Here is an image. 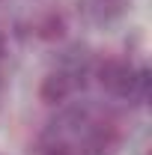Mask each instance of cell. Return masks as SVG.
Returning <instances> with one entry per match:
<instances>
[{
  "instance_id": "6da1fadb",
  "label": "cell",
  "mask_w": 152,
  "mask_h": 155,
  "mask_svg": "<svg viewBox=\"0 0 152 155\" xmlns=\"http://www.w3.org/2000/svg\"><path fill=\"white\" fill-rule=\"evenodd\" d=\"M134 72H137V66L125 63V60H104V63L95 66L93 75L98 78V84H101L111 96H116V98L125 101L128 87H131V81H134Z\"/></svg>"
},
{
  "instance_id": "7a4b0ae2",
  "label": "cell",
  "mask_w": 152,
  "mask_h": 155,
  "mask_svg": "<svg viewBox=\"0 0 152 155\" xmlns=\"http://www.w3.org/2000/svg\"><path fill=\"white\" fill-rule=\"evenodd\" d=\"M57 69L72 81V87H75V90H78V87H84V84H87V78L95 72L90 51H87V48H81V45H72V48L63 54V60H60Z\"/></svg>"
},
{
  "instance_id": "3957f363",
  "label": "cell",
  "mask_w": 152,
  "mask_h": 155,
  "mask_svg": "<svg viewBox=\"0 0 152 155\" xmlns=\"http://www.w3.org/2000/svg\"><path fill=\"white\" fill-rule=\"evenodd\" d=\"M128 9V0H81V12L90 24H114Z\"/></svg>"
},
{
  "instance_id": "277c9868",
  "label": "cell",
  "mask_w": 152,
  "mask_h": 155,
  "mask_svg": "<svg viewBox=\"0 0 152 155\" xmlns=\"http://www.w3.org/2000/svg\"><path fill=\"white\" fill-rule=\"evenodd\" d=\"M72 93H75L72 81L63 75L60 69L48 72V75L42 78V84H39V98H42L45 104H63V101L72 96Z\"/></svg>"
},
{
  "instance_id": "5b68a950",
  "label": "cell",
  "mask_w": 152,
  "mask_h": 155,
  "mask_svg": "<svg viewBox=\"0 0 152 155\" xmlns=\"http://www.w3.org/2000/svg\"><path fill=\"white\" fill-rule=\"evenodd\" d=\"M125 101L134 104V107H140V104H146V101H149V69L137 66L134 81H131V90H128V98H125Z\"/></svg>"
},
{
  "instance_id": "8992f818",
  "label": "cell",
  "mask_w": 152,
  "mask_h": 155,
  "mask_svg": "<svg viewBox=\"0 0 152 155\" xmlns=\"http://www.w3.org/2000/svg\"><path fill=\"white\" fill-rule=\"evenodd\" d=\"M39 155H75V149H72V143L63 140V137L45 134V137H42V149H39Z\"/></svg>"
},
{
  "instance_id": "52a82bcc",
  "label": "cell",
  "mask_w": 152,
  "mask_h": 155,
  "mask_svg": "<svg viewBox=\"0 0 152 155\" xmlns=\"http://www.w3.org/2000/svg\"><path fill=\"white\" fill-rule=\"evenodd\" d=\"M36 33L42 39H60V36H63V18H60V15H48V18H42L36 24Z\"/></svg>"
}]
</instances>
